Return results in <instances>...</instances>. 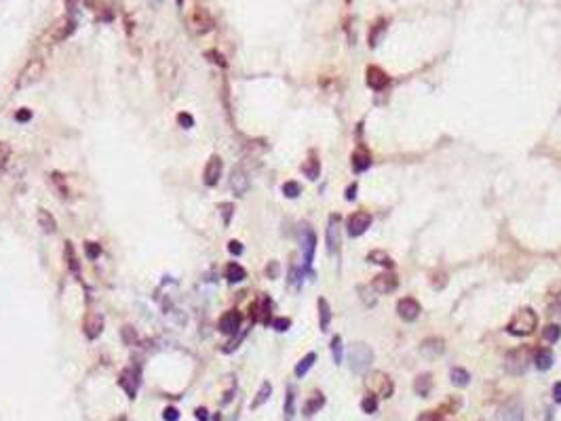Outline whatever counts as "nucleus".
<instances>
[{"instance_id":"obj_1","label":"nucleus","mask_w":561,"mask_h":421,"mask_svg":"<svg viewBox=\"0 0 561 421\" xmlns=\"http://www.w3.org/2000/svg\"><path fill=\"white\" fill-rule=\"evenodd\" d=\"M538 326V316L532 307H521L519 312H515V316L511 318V322L506 324V331L517 337H525L529 333H534V328Z\"/></svg>"},{"instance_id":"obj_2","label":"nucleus","mask_w":561,"mask_h":421,"mask_svg":"<svg viewBox=\"0 0 561 421\" xmlns=\"http://www.w3.org/2000/svg\"><path fill=\"white\" fill-rule=\"evenodd\" d=\"M373 362V350L363 341H356L348 347V366L352 373H365Z\"/></svg>"},{"instance_id":"obj_3","label":"nucleus","mask_w":561,"mask_h":421,"mask_svg":"<svg viewBox=\"0 0 561 421\" xmlns=\"http://www.w3.org/2000/svg\"><path fill=\"white\" fill-rule=\"evenodd\" d=\"M365 387L369 389L373 396H380V398H391L395 392V383L393 379L386 375L384 371H371L365 375Z\"/></svg>"},{"instance_id":"obj_4","label":"nucleus","mask_w":561,"mask_h":421,"mask_svg":"<svg viewBox=\"0 0 561 421\" xmlns=\"http://www.w3.org/2000/svg\"><path fill=\"white\" fill-rule=\"evenodd\" d=\"M188 26H190V30H192L195 34L203 36V34L211 32V30L216 28V19H213V15L209 13V9H205V7H195V9H192V11L188 13Z\"/></svg>"},{"instance_id":"obj_5","label":"nucleus","mask_w":561,"mask_h":421,"mask_svg":"<svg viewBox=\"0 0 561 421\" xmlns=\"http://www.w3.org/2000/svg\"><path fill=\"white\" fill-rule=\"evenodd\" d=\"M43 76H45V59L34 57V59H30L26 64V68L22 70V74H19V78H17V87L19 89L32 87Z\"/></svg>"},{"instance_id":"obj_6","label":"nucleus","mask_w":561,"mask_h":421,"mask_svg":"<svg viewBox=\"0 0 561 421\" xmlns=\"http://www.w3.org/2000/svg\"><path fill=\"white\" fill-rule=\"evenodd\" d=\"M74 30H76V22L72 17H61V19H57V22L51 26V30L47 32V36H45V40L49 45H57V43H64L66 38H70L74 34Z\"/></svg>"},{"instance_id":"obj_7","label":"nucleus","mask_w":561,"mask_h":421,"mask_svg":"<svg viewBox=\"0 0 561 421\" xmlns=\"http://www.w3.org/2000/svg\"><path fill=\"white\" fill-rule=\"evenodd\" d=\"M527 358H529V352L527 347H517V350H511L506 354L504 358V371L508 375H523L525 368H527Z\"/></svg>"},{"instance_id":"obj_8","label":"nucleus","mask_w":561,"mask_h":421,"mask_svg":"<svg viewBox=\"0 0 561 421\" xmlns=\"http://www.w3.org/2000/svg\"><path fill=\"white\" fill-rule=\"evenodd\" d=\"M325 240H327L329 255H338L342 244V217L340 215H329L327 230H325Z\"/></svg>"},{"instance_id":"obj_9","label":"nucleus","mask_w":561,"mask_h":421,"mask_svg":"<svg viewBox=\"0 0 561 421\" xmlns=\"http://www.w3.org/2000/svg\"><path fill=\"white\" fill-rule=\"evenodd\" d=\"M300 244H302V253H304V265L310 268L312 259H314V249H317V234L310 225H302L300 230Z\"/></svg>"},{"instance_id":"obj_10","label":"nucleus","mask_w":561,"mask_h":421,"mask_svg":"<svg viewBox=\"0 0 561 421\" xmlns=\"http://www.w3.org/2000/svg\"><path fill=\"white\" fill-rule=\"evenodd\" d=\"M523 417H525V410L519 398L506 400L496 413V421H523Z\"/></svg>"},{"instance_id":"obj_11","label":"nucleus","mask_w":561,"mask_h":421,"mask_svg":"<svg viewBox=\"0 0 561 421\" xmlns=\"http://www.w3.org/2000/svg\"><path fill=\"white\" fill-rule=\"evenodd\" d=\"M241 324H243V314L239 310H228V312L222 314L220 322H218V328L224 335H234V333H239Z\"/></svg>"},{"instance_id":"obj_12","label":"nucleus","mask_w":561,"mask_h":421,"mask_svg":"<svg viewBox=\"0 0 561 421\" xmlns=\"http://www.w3.org/2000/svg\"><path fill=\"white\" fill-rule=\"evenodd\" d=\"M365 80H367V87L373 89V91H384L386 87L391 85V76H386V72L378 66H369L365 72Z\"/></svg>"},{"instance_id":"obj_13","label":"nucleus","mask_w":561,"mask_h":421,"mask_svg":"<svg viewBox=\"0 0 561 421\" xmlns=\"http://www.w3.org/2000/svg\"><path fill=\"white\" fill-rule=\"evenodd\" d=\"M222 169H224L222 158L213 154V156L207 160V164H205V171H203V181H205V186H209V188L218 186V181L222 177Z\"/></svg>"},{"instance_id":"obj_14","label":"nucleus","mask_w":561,"mask_h":421,"mask_svg":"<svg viewBox=\"0 0 561 421\" xmlns=\"http://www.w3.org/2000/svg\"><path fill=\"white\" fill-rule=\"evenodd\" d=\"M397 286H399V278H397L395 274H389V272L378 274L371 280V289L376 293H380V295H389V293L397 291Z\"/></svg>"},{"instance_id":"obj_15","label":"nucleus","mask_w":561,"mask_h":421,"mask_svg":"<svg viewBox=\"0 0 561 421\" xmlns=\"http://www.w3.org/2000/svg\"><path fill=\"white\" fill-rule=\"evenodd\" d=\"M420 312H422V307L414 297H405V299H401L399 303H397V314H399L405 322H414L416 318L420 316Z\"/></svg>"},{"instance_id":"obj_16","label":"nucleus","mask_w":561,"mask_h":421,"mask_svg":"<svg viewBox=\"0 0 561 421\" xmlns=\"http://www.w3.org/2000/svg\"><path fill=\"white\" fill-rule=\"evenodd\" d=\"M270 310H272L270 299H268L266 295H262V297H258V301L251 305V318H253L256 322L268 324V322H272V320H270Z\"/></svg>"},{"instance_id":"obj_17","label":"nucleus","mask_w":561,"mask_h":421,"mask_svg":"<svg viewBox=\"0 0 561 421\" xmlns=\"http://www.w3.org/2000/svg\"><path fill=\"white\" fill-rule=\"evenodd\" d=\"M369 225H371V215L365 213V211H359V213L350 215V219H348V234L352 236V238H356V236L365 234V230L369 228Z\"/></svg>"},{"instance_id":"obj_18","label":"nucleus","mask_w":561,"mask_h":421,"mask_svg":"<svg viewBox=\"0 0 561 421\" xmlns=\"http://www.w3.org/2000/svg\"><path fill=\"white\" fill-rule=\"evenodd\" d=\"M83 331L89 339H97L104 331V316L97 314V312H89L85 316V322H83Z\"/></svg>"},{"instance_id":"obj_19","label":"nucleus","mask_w":561,"mask_h":421,"mask_svg":"<svg viewBox=\"0 0 561 421\" xmlns=\"http://www.w3.org/2000/svg\"><path fill=\"white\" fill-rule=\"evenodd\" d=\"M230 188L232 192L237 194V196H245L249 190V177L247 173H245L243 167H234L232 173H230Z\"/></svg>"},{"instance_id":"obj_20","label":"nucleus","mask_w":561,"mask_h":421,"mask_svg":"<svg viewBox=\"0 0 561 421\" xmlns=\"http://www.w3.org/2000/svg\"><path fill=\"white\" fill-rule=\"evenodd\" d=\"M445 350V343L443 339H439V337H428V339H424L420 343V354L426 358V360H435V358H439Z\"/></svg>"},{"instance_id":"obj_21","label":"nucleus","mask_w":561,"mask_h":421,"mask_svg":"<svg viewBox=\"0 0 561 421\" xmlns=\"http://www.w3.org/2000/svg\"><path fill=\"white\" fill-rule=\"evenodd\" d=\"M414 392L420 396V398L431 396V392H433V375H431V373L418 375V377L414 379Z\"/></svg>"},{"instance_id":"obj_22","label":"nucleus","mask_w":561,"mask_h":421,"mask_svg":"<svg viewBox=\"0 0 561 421\" xmlns=\"http://www.w3.org/2000/svg\"><path fill=\"white\" fill-rule=\"evenodd\" d=\"M386 30H389V22H386L384 17H380L378 22H373V26H371V30H369V47H371V49H376V47L382 43Z\"/></svg>"},{"instance_id":"obj_23","label":"nucleus","mask_w":561,"mask_h":421,"mask_svg":"<svg viewBox=\"0 0 561 421\" xmlns=\"http://www.w3.org/2000/svg\"><path fill=\"white\" fill-rule=\"evenodd\" d=\"M317 307H319V326H321V331L325 333V331L329 328V324H331V307H329V301L325 299V297H319Z\"/></svg>"},{"instance_id":"obj_24","label":"nucleus","mask_w":561,"mask_h":421,"mask_svg":"<svg viewBox=\"0 0 561 421\" xmlns=\"http://www.w3.org/2000/svg\"><path fill=\"white\" fill-rule=\"evenodd\" d=\"M64 255H66V263H68L70 272H72L76 278H80V261H78V257H76V251H74V244H72V242H66Z\"/></svg>"},{"instance_id":"obj_25","label":"nucleus","mask_w":561,"mask_h":421,"mask_svg":"<svg viewBox=\"0 0 561 421\" xmlns=\"http://www.w3.org/2000/svg\"><path fill=\"white\" fill-rule=\"evenodd\" d=\"M120 385L125 387L129 398H135V394H137V375H133V371L127 368V371L120 375Z\"/></svg>"},{"instance_id":"obj_26","label":"nucleus","mask_w":561,"mask_h":421,"mask_svg":"<svg viewBox=\"0 0 561 421\" xmlns=\"http://www.w3.org/2000/svg\"><path fill=\"white\" fill-rule=\"evenodd\" d=\"M49 183H51V188L55 190V194L59 198H68V186H66V177L61 175V173H57V171H53L49 175Z\"/></svg>"},{"instance_id":"obj_27","label":"nucleus","mask_w":561,"mask_h":421,"mask_svg":"<svg viewBox=\"0 0 561 421\" xmlns=\"http://www.w3.org/2000/svg\"><path fill=\"white\" fill-rule=\"evenodd\" d=\"M371 167V156L365 150H359L352 154V171L354 173H363Z\"/></svg>"},{"instance_id":"obj_28","label":"nucleus","mask_w":561,"mask_h":421,"mask_svg":"<svg viewBox=\"0 0 561 421\" xmlns=\"http://www.w3.org/2000/svg\"><path fill=\"white\" fill-rule=\"evenodd\" d=\"M323 404H325V396H323L321 392H314L308 400H306V404H304V415L310 417V415H314V413H319V410L323 408Z\"/></svg>"},{"instance_id":"obj_29","label":"nucleus","mask_w":561,"mask_h":421,"mask_svg":"<svg viewBox=\"0 0 561 421\" xmlns=\"http://www.w3.org/2000/svg\"><path fill=\"white\" fill-rule=\"evenodd\" d=\"M38 225H40V228H43V232H47V234H55V232H57V221H55V217H53V215H51L49 211H45V209H38Z\"/></svg>"},{"instance_id":"obj_30","label":"nucleus","mask_w":561,"mask_h":421,"mask_svg":"<svg viewBox=\"0 0 561 421\" xmlns=\"http://www.w3.org/2000/svg\"><path fill=\"white\" fill-rule=\"evenodd\" d=\"M553 352L548 350V347H540V350L536 352V358H534V362H536V368H540V371H548L550 366H553Z\"/></svg>"},{"instance_id":"obj_31","label":"nucleus","mask_w":561,"mask_h":421,"mask_svg":"<svg viewBox=\"0 0 561 421\" xmlns=\"http://www.w3.org/2000/svg\"><path fill=\"white\" fill-rule=\"evenodd\" d=\"M245 278H247V272H245V268L241 263L237 261H230L226 265V280L228 282H243Z\"/></svg>"},{"instance_id":"obj_32","label":"nucleus","mask_w":561,"mask_h":421,"mask_svg":"<svg viewBox=\"0 0 561 421\" xmlns=\"http://www.w3.org/2000/svg\"><path fill=\"white\" fill-rule=\"evenodd\" d=\"M367 261L369 263H378V265H382V268H395V261H393V257L386 251H369V255H367Z\"/></svg>"},{"instance_id":"obj_33","label":"nucleus","mask_w":561,"mask_h":421,"mask_svg":"<svg viewBox=\"0 0 561 421\" xmlns=\"http://www.w3.org/2000/svg\"><path fill=\"white\" fill-rule=\"evenodd\" d=\"M450 379L456 387H466L468 383H471V375H468V371L462 366H454L450 371Z\"/></svg>"},{"instance_id":"obj_34","label":"nucleus","mask_w":561,"mask_h":421,"mask_svg":"<svg viewBox=\"0 0 561 421\" xmlns=\"http://www.w3.org/2000/svg\"><path fill=\"white\" fill-rule=\"evenodd\" d=\"M270 394H272V385H270V381H264L262 385H260V389H258V394H256V398L251 400V410H256V408H260L264 402H266V400L270 398Z\"/></svg>"},{"instance_id":"obj_35","label":"nucleus","mask_w":561,"mask_h":421,"mask_svg":"<svg viewBox=\"0 0 561 421\" xmlns=\"http://www.w3.org/2000/svg\"><path fill=\"white\" fill-rule=\"evenodd\" d=\"M302 173H304V175L308 177L310 181L319 179V175H321V162H319L317 158H308V160L302 164Z\"/></svg>"},{"instance_id":"obj_36","label":"nucleus","mask_w":561,"mask_h":421,"mask_svg":"<svg viewBox=\"0 0 561 421\" xmlns=\"http://www.w3.org/2000/svg\"><path fill=\"white\" fill-rule=\"evenodd\" d=\"M314 360H317V354H314V352H308V354H306V356L302 358V360H300L298 364H295V377H304V375L312 368Z\"/></svg>"},{"instance_id":"obj_37","label":"nucleus","mask_w":561,"mask_h":421,"mask_svg":"<svg viewBox=\"0 0 561 421\" xmlns=\"http://www.w3.org/2000/svg\"><path fill=\"white\" fill-rule=\"evenodd\" d=\"M295 415V392L293 387L287 389V396H285V419L291 421Z\"/></svg>"},{"instance_id":"obj_38","label":"nucleus","mask_w":561,"mask_h":421,"mask_svg":"<svg viewBox=\"0 0 561 421\" xmlns=\"http://www.w3.org/2000/svg\"><path fill=\"white\" fill-rule=\"evenodd\" d=\"M542 337L548 341V343H555L559 337H561V326L559 324H546L542 328Z\"/></svg>"},{"instance_id":"obj_39","label":"nucleus","mask_w":561,"mask_h":421,"mask_svg":"<svg viewBox=\"0 0 561 421\" xmlns=\"http://www.w3.org/2000/svg\"><path fill=\"white\" fill-rule=\"evenodd\" d=\"M283 194L287 198H298L300 194H302V186L298 181H285L283 183Z\"/></svg>"},{"instance_id":"obj_40","label":"nucleus","mask_w":561,"mask_h":421,"mask_svg":"<svg viewBox=\"0 0 561 421\" xmlns=\"http://www.w3.org/2000/svg\"><path fill=\"white\" fill-rule=\"evenodd\" d=\"M218 211L222 213L224 225H230V219H232V215H234V204H232V202H220V204H218Z\"/></svg>"},{"instance_id":"obj_41","label":"nucleus","mask_w":561,"mask_h":421,"mask_svg":"<svg viewBox=\"0 0 561 421\" xmlns=\"http://www.w3.org/2000/svg\"><path fill=\"white\" fill-rule=\"evenodd\" d=\"M361 408H363V413H367V415L376 413V410H378V398H376V396H365L361 400Z\"/></svg>"},{"instance_id":"obj_42","label":"nucleus","mask_w":561,"mask_h":421,"mask_svg":"<svg viewBox=\"0 0 561 421\" xmlns=\"http://www.w3.org/2000/svg\"><path fill=\"white\" fill-rule=\"evenodd\" d=\"M331 354H333L335 364H342V337L340 335H335L331 339Z\"/></svg>"},{"instance_id":"obj_43","label":"nucleus","mask_w":561,"mask_h":421,"mask_svg":"<svg viewBox=\"0 0 561 421\" xmlns=\"http://www.w3.org/2000/svg\"><path fill=\"white\" fill-rule=\"evenodd\" d=\"M205 57L211 61V64H218L220 68H226V66H228L226 59H224V55L220 53V51H216V49H209L207 53H205Z\"/></svg>"},{"instance_id":"obj_44","label":"nucleus","mask_w":561,"mask_h":421,"mask_svg":"<svg viewBox=\"0 0 561 421\" xmlns=\"http://www.w3.org/2000/svg\"><path fill=\"white\" fill-rule=\"evenodd\" d=\"M85 255H87L91 261L97 259L99 255H101V246H99L97 242H85Z\"/></svg>"},{"instance_id":"obj_45","label":"nucleus","mask_w":561,"mask_h":421,"mask_svg":"<svg viewBox=\"0 0 561 421\" xmlns=\"http://www.w3.org/2000/svg\"><path fill=\"white\" fill-rule=\"evenodd\" d=\"M270 324H272L274 331L285 333V331H287V328L291 326V320H289V318H285V316H279V318H274V320H272Z\"/></svg>"},{"instance_id":"obj_46","label":"nucleus","mask_w":561,"mask_h":421,"mask_svg":"<svg viewBox=\"0 0 561 421\" xmlns=\"http://www.w3.org/2000/svg\"><path fill=\"white\" fill-rule=\"evenodd\" d=\"M177 125L181 129H192V127H195V118H192V114H188V112H179V114H177Z\"/></svg>"},{"instance_id":"obj_47","label":"nucleus","mask_w":561,"mask_h":421,"mask_svg":"<svg viewBox=\"0 0 561 421\" xmlns=\"http://www.w3.org/2000/svg\"><path fill=\"white\" fill-rule=\"evenodd\" d=\"M289 284L295 286V289H300V284H302V272L298 270V265H291V268H289Z\"/></svg>"},{"instance_id":"obj_48","label":"nucleus","mask_w":561,"mask_h":421,"mask_svg":"<svg viewBox=\"0 0 561 421\" xmlns=\"http://www.w3.org/2000/svg\"><path fill=\"white\" fill-rule=\"evenodd\" d=\"M279 274H281L279 261H268V265H266V276H268V278L274 280V278H279Z\"/></svg>"},{"instance_id":"obj_49","label":"nucleus","mask_w":561,"mask_h":421,"mask_svg":"<svg viewBox=\"0 0 561 421\" xmlns=\"http://www.w3.org/2000/svg\"><path fill=\"white\" fill-rule=\"evenodd\" d=\"M122 339H125L127 345H133L137 341V335H135V331L131 326H122Z\"/></svg>"},{"instance_id":"obj_50","label":"nucleus","mask_w":561,"mask_h":421,"mask_svg":"<svg viewBox=\"0 0 561 421\" xmlns=\"http://www.w3.org/2000/svg\"><path fill=\"white\" fill-rule=\"evenodd\" d=\"M15 120H17V122H22V125H26V122L32 120V110H28V108L17 110V112H15Z\"/></svg>"},{"instance_id":"obj_51","label":"nucleus","mask_w":561,"mask_h":421,"mask_svg":"<svg viewBox=\"0 0 561 421\" xmlns=\"http://www.w3.org/2000/svg\"><path fill=\"white\" fill-rule=\"evenodd\" d=\"M431 282H433V286H435L437 291H441L443 286L447 284V274H441V272H437V274L433 276V278H431Z\"/></svg>"},{"instance_id":"obj_52","label":"nucleus","mask_w":561,"mask_h":421,"mask_svg":"<svg viewBox=\"0 0 561 421\" xmlns=\"http://www.w3.org/2000/svg\"><path fill=\"white\" fill-rule=\"evenodd\" d=\"M162 417H165V421H177L179 419V410L175 406H167L165 413H162Z\"/></svg>"},{"instance_id":"obj_53","label":"nucleus","mask_w":561,"mask_h":421,"mask_svg":"<svg viewBox=\"0 0 561 421\" xmlns=\"http://www.w3.org/2000/svg\"><path fill=\"white\" fill-rule=\"evenodd\" d=\"M418 421H443V417L439 413H435V410H426V413L418 417Z\"/></svg>"},{"instance_id":"obj_54","label":"nucleus","mask_w":561,"mask_h":421,"mask_svg":"<svg viewBox=\"0 0 561 421\" xmlns=\"http://www.w3.org/2000/svg\"><path fill=\"white\" fill-rule=\"evenodd\" d=\"M7 158H9V146H5V143L0 141V171L5 169V164H7Z\"/></svg>"},{"instance_id":"obj_55","label":"nucleus","mask_w":561,"mask_h":421,"mask_svg":"<svg viewBox=\"0 0 561 421\" xmlns=\"http://www.w3.org/2000/svg\"><path fill=\"white\" fill-rule=\"evenodd\" d=\"M228 251H230L232 255H241V253H243V244H241L239 240H230V242H228Z\"/></svg>"},{"instance_id":"obj_56","label":"nucleus","mask_w":561,"mask_h":421,"mask_svg":"<svg viewBox=\"0 0 561 421\" xmlns=\"http://www.w3.org/2000/svg\"><path fill=\"white\" fill-rule=\"evenodd\" d=\"M356 188H359L356 183H350V186L346 188V200H354L356 198Z\"/></svg>"},{"instance_id":"obj_57","label":"nucleus","mask_w":561,"mask_h":421,"mask_svg":"<svg viewBox=\"0 0 561 421\" xmlns=\"http://www.w3.org/2000/svg\"><path fill=\"white\" fill-rule=\"evenodd\" d=\"M195 417H197L199 421H209V413H207V408H203V406H201V408H197V410H195Z\"/></svg>"},{"instance_id":"obj_58","label":"nucleus","mask_w":561,"mask_h":421,"mask_svg":"<svg viewBox=\"0 0 561 421\" xmlns=\"http://www.w3.org/2000/svg\"><path fill=\"white\" fill-rule=\"evenodd\" d=\"M553 398H555V402H561V381H557L553 385Z\"/></svg>"},{"instance_id":"obj_59","label":"nucleus","mask_w":561,"mask_h":421,"mask_svg":"<svg viewBox=\"0 0 561 421\" xmlns=\"http://www.w3.org/2000/svg\"><path fill=\"white\" fill-rule=\"evenodd\" d=\"M183 5V0H177V7H181Z\"/></svg>"},{"instance_id":"obj_60","label":"nucleus","mask_w":561,"mask_h":421,"mask_svg":"<svg viewBox=\"0 0 561 421\" xmlns=\"http://www.w3.org/2000/svg\"><path fill=\"white\" fill-rule=\"evenodd\" d=\"M348 3H350V0H348Z\"/></svg>"}]
</instances>
